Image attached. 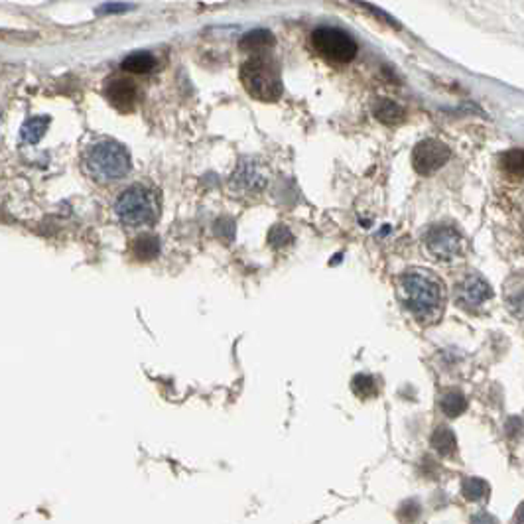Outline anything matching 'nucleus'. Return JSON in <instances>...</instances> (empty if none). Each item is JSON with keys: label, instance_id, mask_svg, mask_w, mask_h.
Here are the masks:
<instances>
[{"label": "nucleus", "instance_id": "1", "mask_svg": "<svg viewBox=\"0 0 524 524\" xmlns=\"http://www.w3.org/2000/svg\"><path fill=\"white\" fill-rule=\"evenodd\" d=\"M398 294L406 309L424 324L437 319L444 309L442 282L432 272H426L420 268L406 270L398 278Z\"/></svg>", "mask_w": 524, "mask_h": 524}, {"label": "nucleus", "instance_id": "12", "mask_svg": "<svg viewBox=\"0 0 524 524\" xmlns=\"http://www.w3.org/2000/svg\"><path fill=\"white\" fill-rule=\"evenodd\" d=\"M160 253V241L156 235H150V233H144L140 237L134 238L132 243V255L142 260V262H148V260H154L158 257Z\"/></svg>", "mask_w": 524, "mask_h": 524}, {"label": "nucleus", "instance_id": "7", "mask_svg": "<svg viewBox=\"0 0 524 524\" xmlns=\"http://www.w3.org/2000/svg\"><path fill=\"white\" fill-rule=\"evenodd\" d=\"M267 184V170L255 158L241 160L235 174L231 176V189L237 193H260Z\"/></svg>", "mask_w": 524, "mask_h": 524}, {"label": "nucleus", "instance_id": "15", "mask_svg": "<svg viewBox=\"0 0 524 524\" xmlns=\"http://www.w3.org/2000/svg\"><path fill=\"white\" fill-rule=\"evenodd\" d=\"M440 408L447 418H457L467 410V398L459 390H445L440 398Z\"/></svg>", "mask_w": 524, "mask_h": 524}, {"label": "nucleus", "instance_id": "22", "mask_svg": "<svg viewBox=\"0 0 524 524\" xmlns=\"http://www.w3.org/2000/svg\"><path fill=\"white\" fill-rule=\"evenodd\" d=\"M268 243L274 248L288 247V245H292V233L284 225H276L268 233Z\"/></svg>", "mask_w": 524, "mask_h": 524}, {"label": "nucleus", "instance_id": "6", "mask_svg": "<svg viewBox=\"0 0 524 524\" xmlns=\"http://www.w3.org/2000/svg\"><path fill=\"white\" fill-rule=\"evenodd\" d=\"M449 156H452V152L444 142L434 139L422 140L416 144L414 152H412V166L418 174L430 176L440 168H444Z\"/></svg>", "mask_w": 524, "mask_h": 524}, {"label": "nucleus", "instance_id": "2", "mask_svg": "<svg viewBox=\"0 0 524 524\" xmlns=\"http://www.w3.org/2000/svg\"><path fill=\"white\" fill-rule=\"evenodd\" d=\"M85 168L99 184H110L122 179L130 170L129 150L117 140H99L85 152Z\"/></svg>", "mask_w": 524, "mask_h": 524}, {"label": "nucleus", "instance_id": "3", "mask_svg": "<svg viewBox=\"0 0 524 524\" xmlns=\"http://www.w3.org/2000/svg\"><path fill=\"white\" fill-rule=\"evenodd\" d=\"M241 79H243L245 89L258 101L272 103V101L280 99L282 95V79H280L276 61L267 58L264 53H257L245 61L241 70Z\"/></svg>", "mask_w": 524, "mask_h": 524}, {"label": "nucleus", "instance_id": "20", "mask_svg": "<svg viewBox=\"0 0 524 524\" xmlns=\"http://www.w3.org/2000/svg\"><path fill=\"white\" fill-rule=\"evenodd\" d=\"M501 168L509 174L520 176L524 174V150H509L501 158Z\"/></svg>", "mask_w": 524, "mask_h": 524}, {"label": "nucleus", "instance_id": "19", "mask_svg": "<svg viewBox=\"0 0 524 524\" xmlns=\"http://www.w3.org/2000/svg\"><path fill=\"white\" fill-rule=\"evenodd\" d=\"M461 493H464L467 501H479L489 493V485L479 477H467V479H464V485H461Z\"/></svg>", "mask_w": 524, "mask_h": 524}, {"label": "nucleus", "instance_id": "18", "mask_svg": "<svg viewBox=\"0 0 524 524\" xmlns=\"http://www.w3.org/2000/svg\"><path fill=\"white\" fill-rule=\"evenodd\" d=\"M274 46V36L268 30H253L245 34V38L241 40V48L250 51H260L264 48Z\"/></svg>", "mask_w": 524, "mask_h": 524}, {"label": "nucleus", "instance_id": "23", "mask_svg": "<svg viewBox=\"0 0 524 524\" xmlns=\"http://www.w3.org/2000/svg\"><path fill=\"white\" fill-rule=\"evenodd\" d=\"M469 524H497V520H494V516H491V514L479 513L471 516V523Z\"/></svg>", "mask_w": 524, "mask_h": 524}, {"label": "nucleus", "instance_id": "16", "mask_svg": "<svg viewBox=\"0 0 524 524\" xmlns=\"http://www.w3.org/2000/svg\"><path fill=\"white\" fill-rule=\"evenodd\" d=\"M48 122H50V117H32V119L26 120L20 129L22 142H26V144H36V142L46 134Z\"/></svg>", "mask_w": 524, "mask_h": 524}, {"label": "nucleus", "instance_id": "8", "mask_svg": "<svg viewBox=\"0 0 524 524\" xmlns=\"http://www.w3.org/2000/svg\"><path fill=\"white\" fill-rule=\"evenodd\" d=\"M426 247L435 258L449 260L459 255L461 250V237L452 227H434L426 235Z\"/></svg>", "mask_w": 524, "mask_h": 524}, {"label": "nucleus", "instance_id": "11", "mask_svg": "<svg viewBox=\"0 0 524 524\" xmlns=\"http://www.w3.org/2000/svg\"><path fill=\"white\" fill-rule=\"evenodd\" d=\"M504 304L516 317H524V274L513 276L504 286Z\"/></svg>", "mask_w": 524, "mask_h": 524}, {"label": "nucleus", "instance_id": "9", "mask_svg": "<svg viewBox=\"0 0 524 524\" xmlns=\"http://www.w3.org/2000/svg\"><path fill=\"white\" fill-rule=\"evenodd\" d=\"M105 95L109 103L119 110H132L136 107L140 97V91L136 83L130 77H119L115 75L113 79L107 81L105 85Z\"/></svg>", "mask_w": 524, "mask_h": 524}, {"label": "nucleus", "instance_id": "17", "mask_svg": "<svg viewBox=\"0 0 524 524\" xmlns=\"http://www.w3.org/2000/svg\"><path fill=\"white\" fill-rule=\"evenodd\" d=\"M432 447L440 455H452L455 452V447H457L455 434L447 426H440L432 434Z\"/></svg>", "mask_w": 524, "mask_h": 524}, {"label": "nucleus", "instance_id": "24", "mask_svg": "<svg viewBox=\"0 0 524 524\" xmlns=\"http://www.w3.org/2000/svg\"><path fill=\"white\" fill-rule=\"evenodd\" d=\"M129 8H132V4H105L101 11H107V12H113V11H129Z\"/></svg>", "mask_w": 524, "mask_h": 524}, {"label": "nucleus", "instance_id": "14", "mask_svg": "<svg viewBox=\"0 0 524 524\" xmlns=\"http://www.w3.org/2000/svg\"><path fill=\"white\" fill-rule=\"evenodd\" d=\"M154 65H156V60L148 51L130 53L129 58H124V61H122V70L127 73H134V75H144V73L154 70Z\"/></svg>", "mask_w": 524, "mask_h": 524}, {"label": "nucleus", "instance_id": "5", "mask_svg": "<svg viewBox=\"0 0 524 524\" xmlns=\"http://www.w3.org/2000/svg\"><path fill=\"white\" fill-rule=\"evenodd\" d=\"M312 46L314 50L333 63H349L357 56V41L339 28L319 26L312 32Z\"/></svg>", "mask_w": 524, "mask_h": 524}, {"label": "nucleus", "instance_id": "10", "mask_svg": "<svg viewBox=\"0 0 524 524\" xmlns=\"http://www.w3.org/2000/svg\"><path fill=\"white\" fill-rule=\"evenodd\" d=\"M491 296H493L491 286L487 284L485 278L477 274H469L457 284V300L467 307H479Z\"/></svg>", "mask_w": 524, "mask_h": 524}, {"label": "nucleus", "instance_id": "21", "mask_svg": "<svg viewBox=\"0 0 524 524\" xmlns=\"http://www.w3.org/2000/svg\"><path fill=\"white\" fill-rule=\"evenodd\" d=\"M351 388L361 398H369V396L376 395V383L371 375H357L353 378V383H351Z\"/></svg>", "mask_w": 524, "mask_h": 524}, {"label": "nucleus", "instance_id": "25", "mask_svg": "<svg viewBox=\"0 0 524 524\" xmlns=\"http://www.w3.org/2000/svg\"><path fill=\"white\" fill-rule=\"evenodd\" d=\"M514 523L524 524V504H520V506H518V511H516V514H514Z\"/></svg>", "mask_w": 524, "mask_h": 524}, {"label": "nucleus", "instance_id": "4", "mask_svg": "<svg viewBox=\"0 0 524 524\" xmlns=\"http://www.w3.org/2000/svg\"><path fill=\"white\" fill-rule=\"evenodd\" d=\"M115 213L129 227H146L158 219V199L146 186L134 184L117 198Z\"/></svg>", "mask_w": 524, "mask_h": 524}, {"label": "nucleus", "instance_id": "13", "mask_svg": "<svg viewBox=\"0 0 524 524\" xmlns=\"http://www.w3.org/2000/svg\"><path fill=\"white\" fill-rule=\"evenodd\" d=\"M375 117L385 124H400L406 119V113L395 101L381 99L375 105Z\"/></svg>", "mask_w": 524, "mask_h": 524}]
</instances>
